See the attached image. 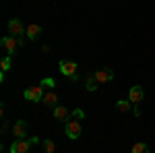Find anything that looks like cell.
Wrapping results in <instances>:
<instances>
[{"mask_svg":"<svg viewBox=\"0 0 155 153\" xmlns=\"http://www.w3.org/2000/svg\"><path fill=\"white\" fill-rule=\"evenodd\" d=\"M44 85H35V87H27L25 89L23 97L27 99V101H41L44 99Z\"/></svg>","mask_w":155,"mask_h":153,"instance_id":"1","label":"cell"},{"mask_svg":"<svg viewBox=\"0 0 155 153\" xmlns=\"http://www.w3.org/2000/svg\"><path fill=\"white\" fill-rule=\"evenodd\" d=\"M60 72L64 75V77H71V79H74V75H77V71H79V64L74 62V60H62L58 64Z\"/></svg>","mask_w":155,"mask_h":153,"instance_id":"2","label":"cell"},{"mask_svg":"<svg viewBox=\"0 0 155 153\" xmlns=\"http://www.w3.org/2000/svg\"><path fill=\"white\" fill-rule=\"evenodd\" d=\"M0 44H2V48L8 52V56H11V54H15V52L19 50V46H23V42H21V39H17V37H12V35L2 37V42H0Z\"/></svg>","mask_w":155,"mask_h":153,"instance_id":"3","label":"cell"},{"mask_svg":"<svg viewBox=\"0 0 155 153\" xmlns=\"http://www.w3.org/2000/svg\"><path fill=\"white\" fill-rule=\"evenodd\" d=\"M64 130H66V137H68V139H79L83 128H81L79 120H68V122H66V126H64Z\"/></svg>","mask_w":155,"mask_h":153,"instance_id":"4","label":"cell"},{"mask_svg":"<svg viewBox=\"0 0 155 153\" xmlns=\"http://www.w3.org/2000/svg\"><path fill=\"white\" fill-rule=\"evenodd\" d=\"M31 141H27V139H17V141L11 145V153H29V147H31Z\"/></svg>","mask_w":155,"mask_h":153,"instance_id":"5","label":"cell"},{"mask_svg":"<svg viewBox=\"0 0 155 153\" xmlns=\"http://www.w3.org/2000/svg\"><path fill=\"white\" fill-rule=\"evenodd\" d=\"M145 97V91L141 85H134V87H130V91H128V101L130 104H141Z\"/></svg>","mask_w":155,"mask_h":153,"instance_id":"6","label":"cell"},{"mask_svg":"<svg viewBox=\"0 0 155 153\" xmlns=\"http://www.w3.org/2000/svg\"><path fill=\"white\" fill-rule=\"evenodd\" d=\"M8 33H11L12 37L23 35V33H25V27H23V23H21L19 19H11V21H8Z\"/></svg>","mask_w":155,"mask_h":153,"instance_id":"7","label":"cell"},{"mask_svg":"<svg viewBox=\"0 0 155 153\" xmlns=\"http://www.w3.org/2000/svg\"><path fill=\"white\" fill-rule=\"evenodd\" d=\"M93 77H95L97 83H107V81H112V79H114V71H112V68H99Z\"/></svg>","mask_w":155,"mask_h":153,"instance_id":"8","label":"cell"},{"mask_svg":"<svg viewBox=\"0 0 155 153\" xmlns=\"http://www.w3.org/2000/svg\"><path fill=\"white\" fill-rule=\"evenodd\" d=\"M12 135H15V139H25V135H27V122H25V120L15 122V126H12Z\"/></svg>","mask_w":155,"mask_h":153,"instance_id":"9","label":"cell"},{"mask_svg":"<svg viewBox=\"0 0 155 153\" xmlns=\"http://www.w3.org/2000/svg\"><path fill=\"white\" fill-rule=\"evenodd\" d=\"M46 106H52L56 108V101H58V93H54V91H46L44 93V99H41Z\"/></svg>","mask_w":155,"mask_h":153,"instance_id":"10","label":"cell"},{"mask_svg":"<svg viewBox=\"0 0 155 153\" xmlns=\"http://www.w3.org/2000/svg\"><path fill=\"white\" fill-rule=\"evenodd\" d=\"M54 118L56 120H68V110L64 106H56L54 108Z\"/></svg>","mask_w":155,"mask_h":153,"instance_id":"11","label":"cell"},{"mask_svg":"<svg viewBox=\"0 0 155 153\" xmlns=\"http://www.w3.org/2000/svg\"><path fill=\"white\" fill-rule=\"evenodd\" d=\"M39 31H41V27H39V25H29V27H27V29H25V35L29 37V39H35L37 35H39Z\"/></svg>","mask_w":155,"mask_h":153,"instance_id":"12","label":"cell"},{"mask_svg":"<svg viewBox=\"0 0 155 153\" xmlns=\"http://www.w3.org/2000/svg\"><path fill=\"white\" fill-rule=\"evenodd\" d=\"M130 151L132 153H149V147H147V143H134Z\"/></svg>","mask_w":155,"mask_h":153,"instance_id":"13","label":"cell"},{"mask_svg":"<svg viewBox=\"0 0 155 153\" xmlns=\"http://www.w3.org/2000/svg\"><path fill=\"white\" fill-rule=\"evenodd\" d=\"M11 66H12V60H11V56L2 58V62H0V71H2V75H4L6 71H11Z\"/></svg>","mask_w":155,"mask_h":153,"instance_id":"14","label":"cell"},{"mask_svg":"<svg viewBox=\"0 0 155 153\" xmlns=\"http://www.w3.org/2000/svg\"><path fill=\"white\" fill-rule=\"evenodd\" d=\"M116 110H118V112H128V110H130V101H128V99H120L118 104H116Z\"/></svg>","mask_w":155,"mask_h":153,"instance_id":"15","label":"cell"},{"mask_svg":"<svg viewBox=\"0 0 155 153\" xmlns=\"http://www.w3.org/2000/svg\"><path fill=\"white\" fill-rule=\"evenodd\" d=\"M85 87H87L89 91H95L97 81H95V77H93V75H89V77H87V81H85Z\"/></svg>","mask_w":155,"mask_h":153,"instance_id":"16","label":"cell"},{"mask_svg":"<svg viewBox=\"0 0 155 153\" xmlns=\"http://www.w3.org/2000/svg\"><path fill=\"white\" fill-rule=\"evenodd\" d=\"M44 151L46 153H54L56 151V143L54 141H44Z\"/></svg>","mask_w":155,"mask_h":153,"instance_id":"17","label":"cell"},{"mask_svg":"<svg viewBox=\"0 0 155 153\" xmlns=\"http://www.w3.org/2000/svg\"><path fill=\"white\" fill-rule=\"evenodd\" d=\"M72 116L77 118V120H81V118H85V112H83V110H74V112H72Z\"/></svg>","mask_w":155,"mask_h":153,"instance_id":"18","label":"cell"},{"mask_svg":"<svg viewBox=\"0 0 155 153\" xmlns=\"http://www.w3.org/2000/svg\"><path fill=\"white\" fill-rule=\"evenodd\" d=\"M41 85H44V87H50V89H52V87H54V81H52V79H46V81L41 83Z\"/></svg>","mask_w":155,"mask_h":153,"instance_id":"19","label":"cell"}]
</instances>
